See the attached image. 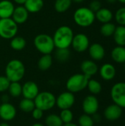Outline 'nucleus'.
<instances>
[{"label": "nucleus", "instance_id": "1", "mask_svg": "<svg viewBox=\"0 0 125 126\" xmlns=\"http://www.w3.org/2000/svg\"><path fill=\"white\" fill-rule=\"evenodd\" d=\"M74 32L69 26H60L58 27L52 36L55 47L57 49L69 48L72 43L74 38Z\"/></svg>", "mask_w": 125, "mask_h": 126}, {"label": "nucleus", "instance_id": "2", "mask_svg": "<svg viewBox=\"0 0 125 126\" xmlns=\"http://www.w3.org/2000/svg\"><path fill=\"white\" fill-rule=\"evenodd\" d=\"M25 75V66L22 61L18 59L10 61L5 67V76L10 82H19Z\"/></svg>", "mask_w": 125, "mask_h": 126}, {"label": "nucleus", "instance_id": "3", "mask_svg": "<svg viewBox=\"0 0 125 126\" xmlns=\"http://www.w3.org/2000/svg\"><path fill=\"white\" fill-rule=\"evenodd\" d=\"M90 78L83 73H77L71 75L67 80L66 86L69 92L75 94L83 91L87 88Z\"/></svg>", "mask_w": 125, "mask_h": 126}, {"label": "nucleus", "instance_id": "4", "mask_svg": "<svg viewBox=\"0 0 125 126\" xmlns=\"http://www.w3.org/2000/svg\"><path fill=\"white\" fill-rule=\"evenodd\" d=\"M74 21L80 27H88L91 26L96 18L95 13L88 7H83L77 9L74 13Z\"/></svg>", "mask_w": 125, "mask_h": 126}, {"label": "nucleus", "instance_id": "5", "mask_svg": "<svg viewBox=\"0 0 125 126\" xmlns=\"http://www.w3.org/2000/svg\"><path fill=\"white\" fill-rule=\"evenodd\" d=\"M35 107L46 111L52 109L56 106V97L50 92H39L36 97L34 99Z\"/></svg>", "mask_w": 125, "mask_h": 126}, {"label": "nucleus", "instance_id": "6", "mask_svg": "<svg viewBox=\"0 0 125 126\" xmlns=\"http://www.w3.org/2000/svg\"><path fill=\"white\" fill-rule=\"evenodd\" d=\"M36 49L42 55L51 54L55 48L53 38L48 34H39L33 41Z\"/></svg>", "mask_w": 125, "mask_h": 126}, {"label": "nucleus", "instance_id": "7", "mask_svg": "<svg viewBox=\"0 0 125 126\" xmlns=\"http://www.w3.org/2000/svg\"><path fill=\"white\" fill-rule=\"evenodd\" d=\"M18 32V24L11 18H0V37L11 39Z\"/></svg>", "mask_w": 125, "mask_h": 126}, {"label": "nucleus", "instance_id": "8", "mask_svg": "<svg viewBox=\"0 0 125 126\" xmlns=\"http://www.w3.org/2000/svg\"><path fill=\"white\" fill-rule=\"evenodd\" d=\"M111 97L115 104L125 109V82H118L112 86Z\"/></svg>", "mask_w": 125, "mask_h": 126}, {"label": "nucleus", "instance_id": "9", "mask_svg": "<svg viewBox=\"0 0 125 126\" xmlns=\"http://www.w3.org/2000/svg\"><path fill=\"white\" fill-rule=\"evenodd\" d=\"M75 103L74 94L67 91L60 94L56 97V106L60 110L70 109Z\"/></svg>", "mask_w": 125, "mask_h": 126}, {"label": "nucleus", "instance_id": "10", "mask_svg": "<svg viewBox=\"0 0 125 126\" xmlns=\"http://www.w3.org/2000/svg\"><path fill=\"white\" fill-rule=\"evenodd\" d=\"M82 108L84 114L93 115L97 113L99 108V102L95 95L90 94L86 96L83 100Z\"/></svg>", "mask_w": 125, "mask_h": 126}, {"label": "nucleus", "instance_id": "11", "mask_svg": "<svg viewBox=\"0 0 125 126\" xmlns=\"http://www.w3.org/2000/svg\"><path fill=\"white\" fill-rule=\"evenodd\" d=\"M71 46H72L76 52H83L86 51L90 46L89 38L84 33H78L74 35Z\"/></svg>", "mask_w": 125, "mask_h": 126}, {"label": "nucleus", "instance_id": "12", "mask_svg": "<svg viewBox=\"0 0 125 126\" xmlns=\"http://www.w3.org/2000/svg\"><path fill=\"white\" fill-rule=\"evenodd\" d=\"M17 114L15 107L11 103H2L0 105V118L4 122L13 120Z\"/></svg>", "mask_w": 125, "mask_h": 126}, {"label": "nucleus", "instance_id": "13", "mask_svg": "<svg viewBox=\"0 0 125 126\" xmlns=\"http://www.w3.org/2000/svg\"><path fill=\"white\" fill-rule=\"evenodd\" d=\"M122 114H123V109L115 103L109 105L104 110L105 118L111 122L116 121L119 119H120Z\"/></svg>", "mask_w": 125, "mask_h": 126}, {"label": "nucleus", "instance_id": "14", "mask_svg": "<svg viewBox=\"0 0 125 126\" xmlns=\"http://www.w3.org/2000/svg\"><path fill=\"white\" fill-rule=\"evenodd\" d=\"M39 88L34 81H27L22 85V94L24 98L34 100L39 93Z\"/></svg>", "mask_w": 125, "mask_h": 126}, {"label": "nucleus", "instance_id": "15", "mask_svg": "<svg viewBox=\"0 0 125 126\" xmlns=\"http://www.w3.org/2000/svg\"><path fill=\"white\" fill-rule=\"evenodd\" d=\"M88 49L89 55L93 61H101L104 58L105 55V50L104 47L99 43L92 44L91 45L89 46Z\"/></svg>", "mask_w": 125, "mask_h": 126}, {"label": "nucleus", "instance_id": "16", "mask_svg": "<svg viewBox=\"0 0 125 126\" xmlns=\"http://www.w3.org/2000/svg\"><path fill=\"white\" fill-rule=\"evenodd\" d=\"M80 69H81L83 74L89 77L90 78L92 76L95 75L99 71V68H98L97 64L93 60H85V61H83L81 63Z\"/></svg>", "mask_w": 125, "mask_h": 126}, {"label": "nucleus", "instance_id": "17", "mask_svg": "<svg viewBox=\"0 0 125 126\" xmlns=\"http://www.w3.org/2000/svg\"><path fill=\"white\" fill-rule=\"evenodd\" d=\"M28 17H29V12L24 7V6L19 5L15 7L11 18L18 25L26 22Z\"/></svg>", "mask_w": 125, "mask_h": 126}, {"label": "nucleus", "instance_id": "18", "mask_svg": "<svg viewBox=\"0 0 125 126\" xmlns=\"http://www.w3.org/2000/svg\"><path fill=\"white\" fill-rule=\"evenodd\" d=\"M99 75L101 78L106 81L112 80L116 75L115 66L109 63H104L99 69Z\"/></svg>", "mask_w": 125, "mask_h": 126}, {"label": "nucleus", "instance_id": "19", "mask_svg": "<svg viewBox=\"0 0 125 126\" xmlns=\"http://www.w3.org/2000/svg\"><path fill=\"white\" fill-rule=\"evenodd\" d=\"M15 7L10 0H1L0 1V18H11Z\"/></svg>", "mask_w": 125, "mask_h": 126}, {"label": "nucleus", "instance_id": "20", "mask_svg": "<svg viewBox=\"0 0 125 126\" xmlns=\"http://www.w3.org/2000/svg\"><path fill=\"white\" fill-rule=\"evenodd\" d=\"M95 18L99 22L105 24L111 21L113 18V14L110 9L106 7H102L97 12L95 13Z\"/></svg>", "mask_w": 125, "mask_h": 126}, {"label": "nucleus", "instance_id": "21", "mask_svg": "<svg viewBox=\"0 0 125 126\" xmlns=\"http://www.w3.org/2000/svg\"><path fill=\"white\" fill-rule=\"evenodd\" d=\"M24 6L29 13H36L42 10L43 0H27Z\"/></svg>", "mask_w": 125, "mask_h": 126}, {"label": "nucleus", "instance_id": "22", "mask_svg": "<svg viewBox=\"0 0 125 126\" xmlns=\"http://www.w3.org/2000/svg\"><path fill=\"white\" fill-rule=\"evenodd\" d=\"M111 58L117 63H125V47L116 46L111 51Z\"/></svg>", "mask_w": 125, "mask_h": 126}, {"label": "nucleus", "instance_id": "23", "mask_svg": "<svg viewBox=\"0 0 125 126\" xmlns=\"http://www.w3.org/2000/svg\"><path fill=\"white\" fill-rule=\"evenodd\" d=\"M113 36L117 46L125 47V26L116 27Z\"/></svg>", "mask_w": 125, "mask_h": 126}, {"label": "nucleus", "instance_id": "24", "mask_svg": "<svg viewBox=\"0 0 125 126\" xmlns=\"http://www.w3.org/2000/svg\"><path fill=\"white\" fill-rule=\"evenodd\" d=\"M53 59L51 54L43 55L38 60V67L41 71H46L50 69L52 65Z\"/></svg>", "mask_w": 125, "mask_h": 126}, {"label": "nucleus", "instance_id": "25", "mask_svg": "<svg viewBox=\"0 0 125 126\" xmlns=\"http://www.w3.org/2000/svg\"><path fill=\"white\" fill-rule=\"evenodd\" d=\"M27 41L26 40L21 36H14L13 38L10 39V47L16 51H21L24 49L26 47Z\"/></svg>", "mask_w": 125, "mask_h": 126}, {"label": "nucleus", "instance_id": "26", "mask_svg": "<svg viewBox=\"0 0 125 126\" xmlns=\"http://www.w3.org/2000/svg\"><path fill=\"white\" fill-rule=\"evenodd\" d=\"M35 108L34 100L23 98L19 103V109L21 111L25 113H30Z\"/></svg>", "mask_w": 125, "mask_h": 126}, {"label": "nucleus", "instance_id": "27", "mask_svg": "<svg viewBox=\"0 0 125 126\" xmlns=\"http://www.w3.org/2000/svg\"><path fill=\"white\" fill-rule=\"evenodd\" d=\"M87 88L90 93L93 95H97L101 93L102 90V86L100 82L95 79H89L87 85Z\"/></svg>", "mask_w": 125, "mask_h": 126}, {"label": "nucleus", "instance_id": "28", "mask_svg": "<svg viewBox=\"0 0 125 126\" xmlns=\"http://www.w3.org/2000/svg\"><path fill=\"white\" fill-rule=\"evenodd\" d=\"M72 3V0H55V9L57 13H63L67 11Z\"/></svg>", "mask_w": 125, "mask_h": 126}, {"label": "nucleus", "instance_id": "29", "mask_svg": "<svg viewBox=\"0 0 125 126\" xmlns=\"http://www.w3.org/2000/svg\"><path fill=\"white\" fill-rule=\"evenodd\" d=\"M116 25L111 22H108L102 24V25L100 27V33L104 37H111L113 36L115 30H116Z\"/></svg>", "mask_w": 125, "mask_h": 126}, {"label": "nucleus", "instance_id": "30", "mask_svg": "<svg viewBox=\"0 0 125 126\" xmlns=\"http://www.w3.org/2000/svg\"><path fill=\"white\" fill-rule=\"evenodd\" d=\"M7 91L11 97H18L22 94V85L19 82H10Z\"/></svg>", "mask_w": 125, "mask_h": 126}, {"label": "nucleus", "instance_id": "31", "mask_svg": "<svg viewBox=\"0 0 125 126\" xmlns=\"http://www.w3.org/2000/svg\"><path fill=\"white\" fill-rule=\"evenodd\" d=\"M63 123L58 114H50L45 119L46 126H63Z\"/></svg>", "mask_w": 125, "mask_h": 126}, {"label": "nucleus", "instance_id": "32", "mask_svg": "<svg viewBox=\"0 0 125 126\" xmlns=\"http://www.w3.org/2000/svg\"><path fill=\"white\" fill-rule=\"evenodd\" d=\"M55 58L59 62H66L70 58V51L69 48L57 49L55 52Z\"/></svg>", "mask_w": 125, "mask_h": 126}, {"label": "nucleus", "instance_id": "33", "mask_svg": "<svg viewBox=\"0 0 125 126\" xmlns=\"http://www.w3.org/2000/svg\"><path fill=\"white\" fill-rule=\"evenodd\" d=\"M62 122L63 124L69 123L73 121L74 119V114L71 109H63L61 110L60 114H59Z\"/></svg>", "mask_w": 125, "mask_h": 126}, {"label": "nucleus", "instance_id": "34", "mask_svg": "<svg viewBox=\"0 0 125 126\" xmlns=\"http://www.w3.org/2000/svg\"><path fill=\"white\" fill-rule=\"evenodd\" d=\"M94 122L91 115L83 114L78 119L79 126H94Z\"/></svg>", "mask_w": 125, "mask_h": 126}, {"label": "nucleus", "instance_id": "35", "mask_svg": "<svg viewBox=\"0 0 125 126\" xmlns=\"http://www.w3.org/2000/svg\"><path fill=\"white\" fill-rule=\"evenodd\" d=\"M116 23L120 26H125V7L119 8L115 13Z\"/></svg>", "mask_w": 125, "mask_h": 126}, {"label": "nucleus", "instance_id": "36", "mask_svg": "<svg viewBox=\"0 0 125 126\" xmlns=\"http://www.w3.org/2000/svg\"><path fill=\"white\" fill-rule=\"evenodd\" d=\"M10 81L6 76H0V93L8 90Z\"/></svg>", "mask_w": 125, "mask_h": 126}, {"label": "nucleus", "instance_id": "37", "mask_svg": "<svg viewBox=\"0 0 125 126\" xmlns=\"http://www.w3.org/2000/svg\"><path fill=\"white\" fill-rule=\"evenodd\" d=\"M88 8L95 13L100 8H102V4L99 0H93L90 2Z\"/></svg>", "mask_w": 125, "mask_h": 126}, {"label": "nucleus", "instance_id": "38", "mask_svg": "<svg viewBox=\"0 0 125 126\" xmlns=\"http://www.w3.org/2000/svg\"><path fill=\"white\" fill-rule=\"evenodd\" d=\"M43 112L44 111H43L42 110H41V109L35 107L31 113H32V116L33 119H35L36 120H39L43 117Z\"/></svg>", "mask_w": 125, "mask_h": 126}, {"label": "nucleus", "instance_id": "39", "mask_svg": "<svg viewBox=\"0 0 125 126\" xmlns=\"http://www.w3.org/2000/svg\"><path fill=\"white\" fill-rule=\"evenodd\" d=\"M91 117H92V119H93L94 123H99L102 121V116L99 114H98L97 112L95 113L94 114L91 115Z\"/></svg>", "mask_w": 125, "mask_h": 126}, {"label": "nucleus", "instance_id": "40", "mask_svg": "<svg viewBox=\"0 0 125 126\" xmlns=\"http://www.w3.org/2000/svg\"><path fill=\"white\" fill-rule=\"evenodd\" d=\"M9 96L7 94H4L1 97V100H2V103H8L9 102Z\"/></svg>", "mask_w": 125, "mask_h": 126}, {"label": "nucleus", "instance_id": "41", "mask_svg": "<svg viewBox=\"0 0 125 126\" xmlns=\"http://www.w3.org/2000/svg\"><path fill=\"white\" fill-rule=\"evenodd\" d=\"M13 1H14L16 4H18V5H24L27 0H13Z\"/></svg>", "mask_w": 125, "mask_h": 126}, {"label": "nucleus", "instance_id": "42", "mask_svg": "<svg viewBox=\"0 0 125 126\" xmlns=\"http://www.w3.org/2000/svg\"><path fill=\"white\" fill-rule=\"evenodd\" d=\"M63 126H79L71 122V123H66V124H63Z\"/></svg>", "mask_w": 125, "mask_h": 126}, {"label": "nucleus", "instance_id": "43", "mask_svg": "<svg viewBox=\"0 0 125 126\" xmlns=\"http://www.w3.org/2000/svg\"><path fill=\"white\" fill-rule=\"evenodd\" d=\"M106 1L108 4H114L117 1V0H106Z\"/></svg>", "mask_w": 125, "mask_h": 126}, {"label": "nucleus", "instance_id": "44", "mask_svg": "<svg viewBox=\"0 0 125 126\" xmlns=\"http://www.w3.org/2000/svg\"><path fill=\"white\" fill-rule=\"evenodd\" d=\"M32 126H46L45 125L42 124V123H34Z\"/></svg>", "mask_w": 125, "mask_h": 126}, {"label": "nucleus", "instance_id": "45", "mask_svg": "<svg viewBox=\"0 0 125 126\" xmlns=\"http://www.w3.org/2000/svg\"><path fill=\"white\" fill-rule=\"evenodd\" d=\"M0 126H10V125L7 122H3L0 123Z\"/></svg>", "mask_w": 125, "mask_h": 126}, {"label": "nucleus", "instance_id": "46", "mask_svg": "<svg viewBox=\"0 0 125 126\" xmlns=\"http://www.w3.org/2000/svg\"><path fill=\"white\" fill-rule=\"evenodd\" d=\"M85 0H72V1L75 2V3H82Z\"/></svg>", "mask_w": 125, "mask_h": 126}, {"label": "nucleus", "instance_id": "47", "mask_svg": "<svg viewBox=\"0 0 125 126\" xmlns=\"http://www.w3.org/2000/svg\"><path fill=\"white\" fill-rule=\"evenodd\" d=\"M117 1H119L122 4H125V0H117Z\"/></svg>", "mask_w": 125, "mask_h": 126}, {"label": "nucleus", "instance_id": "48", "mask_svg": "<svg viewBox=\"0 0 125 126\" xmlns=\"http://www.w3.org/2000/svg\"><path fill=\"white\" fill-rule=\"evenodd\" d=\"M124 64V69H125V63H123Z\"/></svg>", "mask_w": 125, "mask_h": 126}, {"label": "nucleus", "instance_id": "49", "mask_svg": "<svg viewBox=\"0 0 125 126\" xmlns=\"http://www.w3.org/2000/svg\"><path fill=\"white\" fill-rule=\"evenodd\" d=\"M0 105H1V103H0Z\"/></svg>", "mask_w": 125, "mask_h": 126}]
</instances>
